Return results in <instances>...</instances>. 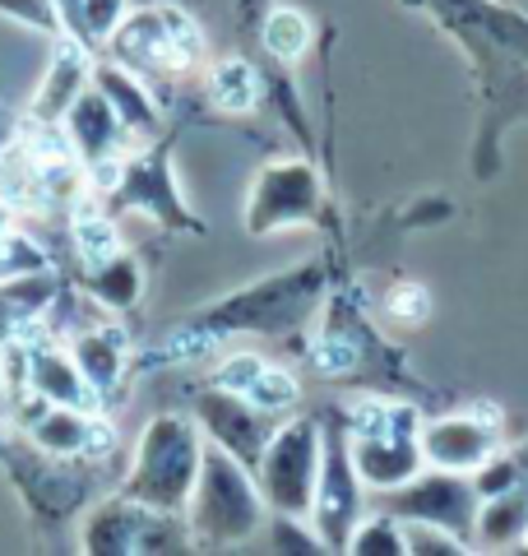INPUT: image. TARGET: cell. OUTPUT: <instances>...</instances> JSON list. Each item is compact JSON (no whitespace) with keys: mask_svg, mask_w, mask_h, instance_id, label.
<instances>
[{"mask_svg":"<svg viewBox=\"0 0 528 556\" xmlns=\"http://www.w3.org/2000/svg\"><path fill=\"white\" fill-rule=\"evenodd\" d=\"M93 89L112 102V112L121 116V126L130 130V139H153L163 130V112L149 93V79H139L135 70H126L121 61H93Z\"/></svg>","mask_w":528,"mask_h":556,"instance_id":"17","label":"cell"},{"mask_svg":"<svg viewBox=\"0 0 528 556\" xmlns=\"http://www.w3.org/2000/svg\"><path fill=\"white\" fill-rule=\"evenodd\" d=\"M139 288H144V269L135 265V255L116 251L112 260H102L98 269H88V292L108 311H130L139 302Z\"/></svg>","mask_w":528,"mask_h":556,"instance_id":"23","label":"cell"},{"mask_svg":"<svg viewBox=\"0 0 528 556\" xmlns=\"http://www.w3.org/2000/svg\"><path fill=\"white\" fill-rule=\"evenodd\" d=\"M75 251L84 260V269H98L102 260H112L121 247H116V228L108 223V214L98 208H79L75 214Z\"/></svg>","mask_w":528,"mask_h":556,"instance_id":"26","label":"cell"},{"mask_svg":"<svg viewBox=\"0 0 528 556\" xmlns=\"http://www.w3.org/2000/svg\"><path fill=\"white\" fill-rule=\"evenodd\" d=\"M260 42L278 61H297L311 47V24L302 10H269L260 24Z\"/></svg>","mask_w":528,"mask_h":556,"instance_id":"25","label":"cell"},{"mask_svg":"<svg viewBox=\"0 0 528 556\" xmlns=\"http://www.w3.org/2000/svg\"><path fill=\"white\" fill-rule=\"evenodd\" d=\"M524 525H528V501H519V496H501L496 506H487L482 510V533L487 538H515V533H524Z\"/></svg>","mask_w":528,"mask_h":556,"instance_id":"30","label":"cell"},{"mask_svg":"<svg viewBox=\"0 0 528 556\" xmlns=\"http://www.w3.org/2000/svg\"><path fill=\"white\" fill-rule=\"evenodd\" d=\"M362 492H357V464H352V445L343 441L339 427L325 431V455H320V482H315V529H320L325 547H348L352 519H357Z\"/></svg>","mask_w":528,"mask_h":556,"instance_id":"10","label":"cell"},{"mask_svg":"<svg viewBox=\"0 0 528 556\" xmlns=\"http://www.w3.org/2000/svg\"><path fill=\"white\" fill-rule=\"evenodd\" d=\"M10 223H14V218H10V204H5V200H0V237H5V232H10Z\"/></svg>","mask_w":528,"mask_h":556,"instance_id":"35","label":"cell"},{"mask_svg":"<svg viewBox=\"0 0 528 556\" xmlns=\"http://www.w3.org/2000/svg\"><path fill=\"white\" fill-rule=\"evenodd\" d=\"M61 130L70 139V149H75L88 167L108 163V159H121V149L130 144V130L121 126V116L112 112V102L102 98L93 84H88V89L75 98V108L65 112Z\"/></svg>","mask_w":528,"mask_h":556,"instance_id":"15","label":"cell"},{"mask_svg":"<svg viewBox=\"0 0 528 556\" xmlns=\"http://www.w3.org/2000/svg\"><path fill=\"white\" fill-rule=\"evenodd\" d=\"M352 464L366 486H403L417 478L422 445L408 408H385V404H362L352 417Z\"/></svg>","mask_w":528,"mask_h":556,"instance_id":"8","label":"cell"},{"mask_svg":"<svg viewBox=\"0 0 528 556\" xmlns=\"http://www.w3.org/2000/svg\"><path fill=\"white\" fill-rule=\"evenodd\" d=\"M196 422H200V431L209 441L223 445L227 455H237L251 473L260 468L264 445H269V437H274V413H264L246 394L218 390V386L196 399Z\"/></svg>","mask_w":528,"mask_h":556,"instance_id":"9","label":"cell"},{"mask_svg":"<svg viewBox=\"0 0 528 556\" xmlns=\"http://www.w3.org/2000/svg\"><path fill=\"white\" fill-rule=\"evenodd\" d=\"M209 98H214V108L218 112H251L255 102H260V75H255V65L246 61V56H227L214 65V75H209Z\"/></svg>","mask_w":528,"mask_h":556,"instance_id":"24","label":"cell"},{"mask_svg":"<svg viewBox=\"0 0 528 556\" xmlns=\"http://www.w3.org/2000/svg\"><path fill=\"white\" fill-rule=\"evenodd\" d=\"M320 204V181L306 163H274L260 172V181L251 190V208H246V228L251 232H278L292 223L315 218Z\"/></svg>","mask_w":528,"mask_h":556,"instance_id":"11","label":"cell"},{"mask_svg":"<svg viewBox=\"0 0 528 556\" xmlns=\"http://www.w3.org/2000/svg\"><path fill=\"white\" fill-rule=\"evenodd\" d=\"M33 269H47V251L33 237L10 228L0 237V283H5V278H20V274H33Z\"/></svg>","mask_w":528,"mask_h":556,"instance_id":"28","label":"cell"},{"mask_svg":"<svg viewBox=\"0 0 528 556\" xmlns=\"http://www.w3.org/2000/svg\"><path fill=\"white\" fill-rule=\"evenodd\" d=\"M112 195L126 204V208H139V214L158 218L163 228H190L196 223L181 208V195L172 186V172H167V159L163 153H139V159H126L121 163V181L112 186Z\"/></svg>","mask_w":528,"mask_h":556,"instance_id":"13","label":"cell"},{"mask_svg":"<svg viewBox=\"0 0 528 556\" xmlns=\"http://www.w3.org/2000/svg\"><path fill=\"white\" fill-rule=\"evenodd\" d=\"M394 510L408 519H427V525H440L450 533H464L478 519V501L460 478H422L394 496Z\"/></svg>","mask_w":528,"mask_h":556,"instance_id":"18","label":"cell"},{"mask_svg":"<svg viewBox=\"0 0 528 556\" xmlns=\"http://www.w3.org/2000/svg\"><path fill=\"white\" fill-rule=\"evenodd\" d=\"M204 459V441H200V422H190L181 413H158L144 427V437L135 445V464L121 492L144 501L153 510H186L190 486H196Z\"/></svg>","mask_w":528,"mask_h":556,"instance_id":"4","label":"cell"},{"mask_svg":"<svg viewBox=\"0 0 528 556\" xmlns=\"http://www.w3.org/2000/svg\"><path fill=\"white\" fill-rule=\"evenodd\" d=\"M348 552H357V556H376V552H408V547H403V529L385 525V519H372L366 529H352Z\"/></svg>","mask_w":528,"mask_h":556,"instance_id":"31","label":"cell"},{"mask_svg":"<svg viewBox=\"0 0 528 556\" xmlns=\"http://www.w3.org/2000/svg\"><path fill=\"white\" fill-rule=\"evenodd\" d=\"M24 437L33 445L51 450V455H88L98 459L102 450H112V427H102L98 417H88V408H70V404H47L42 394L24 390Z\"/></svg>","mask_w":528,"mask_h":556,"instance_id":"12","label":"cell"},{"mask_svg":"<svg viewBox=\"0 0 528 556\" xmlns=\"http://www.w3.org/2000/svg\"><path fill=\"white\" fill-rule=\"evenodd\" d=\"M0 464H5L10 482L20 486L28 515L38 525L56 529L75 519L102 486V468L88 455H51V450L33 445L28 437H0Z\"/></svg>","mask_w":528,"mask_h":556,"instance_id":"3","label":"cell"},{"mask_svg":"<svg viewBox=\"0 0 528 556\" xmlns=\"http://www.w3.org/2000/svg\"><path fill=\"white\" fill-rule=\"evenodd\" d=\"M61 24L84 47H102L130 14V0H56Z\"/></svg>","mask_w":528,"mask_h":556,"instance_id":"22","label":"cell"},{"mask_svg":"<svg viewBox=\"0 0 528 556\" xmlns=\"http://www.w3.org/2000/svg\"><path fill=\"white\" fill-rule=\"evenodd\" d=\"M390 311H408V320H422L427 316V292H422L417 283H403V288H394V298H390Z\"/></svg>","mask_w":528,"mask_h":556,"instance_id":"33","label":"cell"},{"mask_svg":"<svg viewBox=\"0 0 528 556\" xmlns=\"http://www.w3.org/2000/svg\"><path fill=\"white\" fill-rule=\"evenodd\" d=\"M320 455H325V431L315 427L311 417L274 427V437L264 445L260 468H255L264 506L288 515V519L311 515L315 482H320Z\"/></svg>","mask_w":528,"mask_h":556,"instance_id":"7","label":"cell"},{"mask_svg":"<svg viewBox=\"0 0 528 556\" xmlns=\"http://www.w3.org/2000/svg\"><path fill=\"white\" fill-rule=\"evenodd\" d=\"M0 14L24 28H38L47 38H65V24H61V10L56 0H0Z\"/></svg>","mask_w":528,"mask_h":556,"instance_id":"29","label":"cell"},{"mask_svg":"<svg viewBox=\"0 0 528 556\" xmlns=\"http://www.w3.org/2000/svg\"><path fill=\"white\" fill-rule=\"evenodd\" d=\"M70 357L84 371L88 390L98 399H108L121 386V376H126V334L116 325H88L70 343Z\"/></svg>","mask_w":528,"mask_h":556,"instance_id":"21","label":"cell"},{"mask_svg":"<svg viewBox=\"0 0 528 556\" xmlns=\"http://www.w3.org/2000/svg\"><path fill=\"white\" fill-rule=\"evenodd\" d=\"M56 298H61V283L51 278V269L5 278V283H0V343L38 334V325Z\"/></svg>","mask_w":528,"mask_h":556,"instance_id":"20","label":"cell"},{"mask_svg":"<svg viewBox=\"0 0 528 556\" xmlns=\"http://www.w3.org/2000/svg\"><path fill=\"white\" fill-rule=\"evenodd\" d=\"M417 445H422V459L436 464V468H482L496 450V431L478 427L468 417H445V422H431L427 431H417Z\"/></svg>","mask_w":528,"mask_h":556,"instance_id":"19","label":"cell"},{"mask_svg":"<svg viewBox=\"0 0 528 556\" xmlns=\"http://www.w3.org/2000/svg\"><path fill=\"white\" fill-rule=\"evenodd\" d=\"M320 298V269L302 265L288 274H274L264 283L232 292L227 302L209 306L196 325H186L167 348H209L214 339L232 334V329H255V334H284V329L302 325L306 311Z\"/></svg>","mask_w":528,"mask_h":556,"instance_id":"1","label":"cell"},{"mask_svg":"<svg viewBox=\"0 0 528 556\" xmlns=\"http://www.w3.org/2000/svg\"><path fill=\"white\" fill-rule=\"evenodd\" d=\"M24 343V390L42 394L47 404H70V408H93L98 394L88 390L84 371L75 367V357L65 348L47 343V339H20Z\"/></svg>","mask_w":528,"mask_h":556,"instance_id":"16","label":"cell"},{"mask_svg":"<svg viewBox=\"0 0 528 556\" xmlns=\"http://www.w3.org/2000/svg\"><path fill=\"white\" fill-rule=\"evenodd\" d=\"M264 519V496L255 473L223 445L204 441V459L186 501V529L196 547H232L251 538Z\"/></svg>","mask_w":528,"mask_h":556,"instance_id":"2","label":"cell"},{"mask_svg":"<svg viewBox=\"0 0 528 556\" xmlns=\"http://www.w3.org/2000/svg\"><path fill=\"white\" fill-rule=\"evenodd\" d=\"M93 84V61H88V47L79 38H56V56H51L47 75L33 93V126L38 130H61L65 112L75 108V98Z\"/></svg>","mask_w":528,"mask_h":556,"instance_id":"14","label":"cell"},{"mask_svg":"<svg viewBox=\"0 0 528 556\" xmlns=\"http://www.w3.org/2000/svg\"><path fill=\"white\" fill-rule=\"evenodd\" d=\"M264 371V357H255V353H232L218 367V376H214V386L218 390H237V394H246L255 386V376Z\"/></svg>","mask_w":528,"mask_h":556,"instance_id":"32","label":"cell"},{"mask_svg":"<svg viewBox=\"0 0 528 556\" xmlns=\"http://www.w3.org/2000/svg\"><path fill=\"white\" fill-rule=\"evenodd\" d=\"M297 394H302V390H297V380H292L288 371H278V367H264V371L255 376V386L246 390V399H251L255 408L274 413V417L288 413V408L297 404Z\"/></svg>","mask_w":528,"mask_h":556,"instance_id":"27","label":"cell"},{"mask_svg":"<svg viewBox=\"0 0 528 556\" xmlns=\"http://www.w3.org/2000/svg\"><path fill=\"white\" fill-rule=\"evenodd\" d=\"M112 61L135 70L139 79H176L204 56V38L181 5L130 10L108 38Z\"/></svg>","mask_w":528,"mask_h":556,"instance_id":"5","label":"cell"},{"mask_svg":"<svg viewBox=\"0 0 528 556\" xmlns=\"http://www.w3.org/2000/svg\"><path fill=\"white\" fill-rule=\"evenodd\" d=\"M79 547L88 556H153V552H186L190 529L176 510H153L144 501L116 492L98 501L79 529Z\"/></svg>","mask_w":528,"mask_h":556,"instance_id":"6","label":"cell"},{"mask_svg":"<svg viewBox=\"0 0 528 556\" xmlns=\"http://www.w3.org/2000/svg\"><path fill=\"white\" fill-rule=\"evenodd\" d=\"M14 139H20V135H14V116H10L5 102H0V153H5V149L14 144Z\"/></svg>","mask_w":528,"mask_h":556,"instance_id":"34","label":"cell"}]
</instances>
